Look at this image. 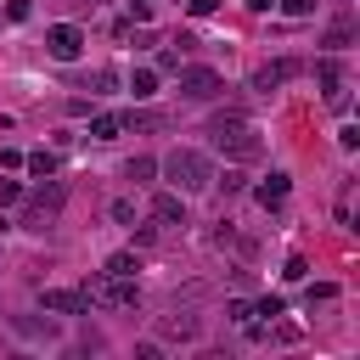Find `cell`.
Listing matches in <instances>:
<instances>
[{
	"instance_id": "1",
	"label": "cell",
	"mask_w": 360,
	"mask_h": 360,
	"mask_svg": "<svg viewBox=\"0 0 360 360\" xmlns=\"http://www.w3.org/2000/svg\"><path fill=\"white\" fill-rule=\"evenodd\" d=\"M208 141H214V152H225V158H236V163H253V158L264 152V141L253 135L248 118H214V124H208Z\"/></svg>"
},
{
	"instance_id": "2",
	"label": "cell",
	"mask_w": 360,
	"mask_h": 360,
	"mask_svg": "<svg viewBox=\"0 0 360 360\" xmlns=\"http://www.w3.org/2000/svg\"><path fill=\"white\" fill-rule=\"evenodd\" d=\"M163 174H169L174 186H186V191H202V186H214V163H208L202 152H191V146H174V152L163 158Z\"/></svg>"
},
{
	"instance_id": "3",
	"label": "cell",
	"mask_w": 360,
	"mask_h": 360,
	"mask_svg": "<svg viewBox=\"0 0 360 360\" xmlns=\"http://www.w3.org/2000/svg\"><path fill=\"white\" fill-rule=\"evenodd\" d=\"M90 304H107V309H135L141 304V292H135V281L129 276H107V270H96L84 287H79Z\"/></svg>"
},
{
	"instance_id": "4",
	"label": "cell",
	"mask_w": 360,
	"mask_h": 360,
	"mask_svg": "<svg viewBox=\"0 0 360 360\" xmlns=\"http://www.w3.org/2000/svg\"><path fill=\"white\" fill-rule=\"evenodd\" d=\"M62 197H68V186L45 174V186H34V191H28V208H22V225H28V231H45V225H51V219L62 214Z\"/></svg>"
},
{
	"instance_id": "5",
	"label": "cell",
	"mask_w": 360,
	"mask_h": 360,
	"mask_svg": "<svg viewBox=\"0 0 360 360\" xmlns=\"http://www.w3.org/2000/svg\"><path fill=\"white\" fill-rule=\"evenodd\" d=\"M180 73V96L186 101H214L219 90H225V79L214 73V68H174Z\"/></svg>"
},
{
	"instance_id": "6",
	"label": "cell",
	"mask_w": 360,
	"mask_h": 360,
	"mask_svg": "<svg viewBox=\"0 0 360 360\" xmlns=\"http://www.w3.org/2000/svg\"><path fill=\"white\" fill-rule=\"evenodd\" d=\"M45 51H51L56 62H73V56L84 51V34H79L73 22H56V28H45Z\"/></svg>"
},
{
	"instance_id": "7",
	"label": "cell",
	"mask_w": 360,
	"mask_h": 360,
	"mask_svg": "<svg viewBox=\"0 0 360 360\" xmlns=\"http://www.w3.org/2000/svg\"><path fill=\"white\" fill-rule=\"evenodd\" d=\"M39 304H45L51 315H90V298H84V292H68V287H45Z\"/></svg>"
},
{
	"instance_id": "8",
	"label": "cell",
	"mask_w": 360,
	"mask_h": 360,
	"mask_svg": "<svg viewBox=\"0 0 360 360\" xmlns=\"http://www.w3.org/2000/svg\"><path fill=\"white\" fill-rule=\"evenodd\" d=\"M298 73H304V62H292V56H287V62H270V68H259V73H253V90H264V96H270L276 84H287V79H298Z\"/></svg>"
},
{
	"instance_id": "9",
	"label": "cell",
	"mask_w": 360,
	"mask_h": 360,
	"mask_svg": "<svg viewBox=\"0 0 360 360\" xmlns=\"http://www.w3.org/2000/svg\"><path fill=\"white\" fill-rule=\"evenodd\" d=\"M152 219H158V225H186V202H180L174 191H158V197H152Z\"/></svg>"
},
{
	"instance_id": "10",
	"label": "cell",
	"mask_w": 360,
	"mask_h": 360,
	"mask_svg": "<svg viewBox=\"0 0 360 360\" xmlns=\"http://www.w3.org/2000/svg\"><path fill=\"white\" fill-rule=\"evenodd\" d=\"M124 129H129L124 112H96V118H90V141H118Z\"/></svg>"
},
{
	"instance_id": "11",
	"label": "cell",
	"mask_w": 360,
	"mask_h": 360,
	"mask_svg": "<svg viewBox=\"0 0 360 360\" xmlns=\"http://www.w3.org/2000/svg\"><path fill=\"white\" fill-rule=\"evenodd\" d=\"M264 208H281L287 202V174H270V180H259V191H253Z\"/></svg>"
},
{
	"instance_id": "12",
	"label": "cell",
	"mask_w": 360,
	"mask_h": 360,
	"mask_svg": "<svg viewBox=\"0 0 360 360\" xmlns=\"http://www.w3.org/2000/svg\"><path fill=\"white\" fill-rule=\"evenodd\" d=\"M129 90H135V101L158 96V73H152V68H135V73H129Z\"/></svg>"
},
{
	"instance_id": "13",
	"label": "cell",
	"mask_w": 360,
	"mask_h": 360,
	"mask_svg": "<svg viewBox=\"0 0 360 360\" xmlns=\"http://www.w3.org/2000/svg\"><path fill=\"white\" fill-rule=\"evenodd\" d=\"M22 163H28V174H34V180H45V174H56V152H28Z\"/></svg>"
},
{
	"instance_id": "14",
	"label": "cell",
	"mask_w": 360,
	"mask_h": 360,
	"mask_svg": "<svg viewBox=\"0 0 360 360\" xmlns=\"http://www.w3.org/2000/svg\"><path fill=\"white\" fill-rule=\"evenodd\" d=\"M101 270H107V276H129V281H135V270H141V259H135V253H112V259H107Z\"/></svg>"
},
{
	"instance_id": "15",
	"label": "cell",
	"mask_w": 360,
	"mask_h": 360,
	"mask_svg": "<svg viewBox=\"0 0 360 360\" xmlns=\"http://www.w3.org/2000/svg\"><path fill=\"white\" fill-rule=\"evenodd\" d=\"M338 225H354V186L343 180V191H338Z\"/></svg>"
},
{
	"instance_id": "16",
	"label": "cell",
	"mask_w": 360,
	"mask_h": 360,
	"mask_svg": "<svg viewBox=\"0 0 360 360\" xmlns=\"http://www.w3.org/2000/svg\"><path fill=\"white\" fill-rule=\"evenodd\" d=\"M124 174H129V180H152V174H158V163H152V158H129V169H124Z\"/></svg>"
},
{
	"instance_id": "17",
	"label": "cell",
	"mask_w": 360,
	"mask_h": 360,
	"mask_svg": "<svg viewBox=\"0 0 360 360\" xmlns=\"http://www.w3.org/2000/svg\"><path fill=\"white\" fill-rule=\"evenodd\" d=\"M281 309H287V304H281V292H264V298H259V304H253V315H270V321H276V315H281Z\"/></svg>"
},
{
	"instance_id": "18",
	"label": "cell",
	"mask_w": 360,
	"mask_h": 360,
	"mask_svg": "<svg viewBox=\"0 0 360 360\" xmlns=\"http://www.w3.org/2000/svg\"><path fill=\"white\" fill-rule=\"evenodd\" d=\"M225 315L242 326V321H253V304H248V298H231V304H225Z\"/></svg>"
},
{
	"instance_id": "19",
	"label": "cell",
	"mask_w": 360,
	"mask_h": 360,
	"mask_svg": "<svg viewBox=\"0 0 360 360\" xmlns=\"http://www.w3.org/2000/svg\"><path fill=\"white\" fill-rule=\"evenodd\" d=\"M163 332H180V338H191V332H197V321H191V315H169V321H163Z\"/></svg>"
},
{
	"instance_id": "20",
	"label": "cell",
	"mask_w": 360,
	"mask_h": 360,
	"mask_svg": "<svg viewBox=\"0 0 360 360\" xmlns=\"http://www.w3.org/2000/svg\"><path fill=\"white\" fill-rule=\"evenodd\" d=\"M287 17H315V0H276Z\"/></svg>"
},
{
	"instance_id": "21",
	"label": "cell",
	"mask_w": 360,
	"mask_h": 360,
	"mask_svg": "<svg viewBox=\"0 0 360 360\" xmlns=\"http://www.w3.org/2000/svg\"><path fill=\"white\" fill-rule=\"evenodd\" d=\"M96 90H101V96L118 90V68H96Z\"/></svg>"
},
{
	"instance_id": "22",
	"label": "cell",
	"mask_w": 360,
	"mask_h": 360,
	"mask_svg": "<svg viewBox=\"0 0 360 360\" xmlns=\"http://www.w3.org/2000/svg\"><path fill=\"white\" fill-rule=\"evenodd\" d=\"M326 298H338V287H332V281H315V287H309V309L326 304Z\"/></svg>"
},
{
	"instance_id": "23",
	"label": "cell",
	"mask_w": 360,
	"mask_h": 360,
	"mask_svg": "<svg viewBox=\"0 0 360 360\" xmlns=\"http://www.w3.org/2000/svg\"><path fill=\"white\" fill-rule=\"evenodd\" d=\"M112 219H118V225H135V202L118 197V202H112Z\"/></svg>"
},
{
	"instance_id": "24",
	"label": "cell",
	"mask_w": 360,
	"mask_h": 360,
	"mask_svg": "<svg viewBox=\"0 0 360 360\" xmlns=\"http://www.w3.org/2000/svg\"><path fill=\"white\" fill-rule=\"evenodd\" d=\"M6 17L11 22H28V0H6Z\"/></svg>"
},
{
	"instance_id": "25",
	"label": "cell",
	"mask_w": 360,
	"mask_h": 360,
	"mask_svg": "<svg viewBox=\"0 0 360 360\" xmlns=\"http://www.w3.org/2000/svg\"><path fill=\"white\" fill-rule=\"evenodd\" d=\"M338 141H343V152H354V146H360V129H354V124H343V129H338Z\"/></svg>"
},
{
	"instance_id": "26",
	"label": "cell",
	"mask_w": 360,
	"mask_h": 360,
	"mask_svg": "<svg viewBox=\"0 0 360 360\" xmlns=\"http://www.w3.org/2000/svg\"><path fill=\"white\" fill-rule=\"evenodd\" d=\"M0 202H22V186L17 180H0Z\"/></svg>"
},
{
	"instance_id": "27",
	"label": "cell",
	"mask_w": 360,
	"mask_h": 360,
	"mask_svg": "<svg viewBox=\"0 0 360 360\" xmlns=\"http://www.w3.org/2000/svg\"><path fill=\"white\" fill-rule=\"evenodd\" d=\"M214 6H219V0H191V11H197V17H208Z\"/></svg>"
},
{
	"instance_id": "28",
	"label": "cell",
	"mask_w": 360,
	"mask_h": 360,
	"mask_svg": "<svg viewBox=\"0 0 360 360\" xmlns=\"http://www.w3.org/2000/svg\"><path fill=\"white\" fill-rule=\"evenodd\" d=\"M248 6H253V11H270V6H276V0H248Z\"/></svg>"
}]
</instances>
